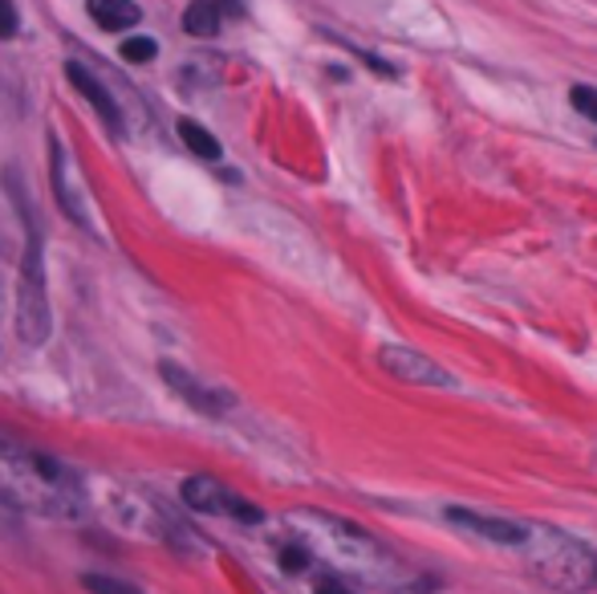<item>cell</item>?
I'll return each mask as SVG.
<instances>
[{
	"label": "cell",
	"mask_w": 597,
	"mask_h": 594,
	"mask_svg": "<svg viewBox=\"0 0 597 594\" xmlns=\"http://www.w3.org/2000/svg\"><path fill=\"white\" fill-rule=\"evenodd\" d=\"M0 497L45 517H78L81 485L66 464L0 436Z\"/></svg>",
	"instance_id": "7a4b0ae2"
},
{
	"label": "cell",
	"mask_w": 597,
	"mask_h": 594,
	"mask_svg": "<svg viewBox=\"0 0 597 594\" xmlns=\"http://www.w3.org/2000/svg\"><path fill=\"white\" fill-rule=\"evenodd\" d=\"M517 550L529 558V570L544 586L565 591V594L597 591V558L585 541L570 538V534H561V529L524 521V538H520Z\"/></svg>",
	"instance_id": "3957f363"
},
{
	"label": "cell",
	"mask_w": 597,
	"mask_h": 594,
	"mask_svg": "<svg viewBox=\"0 0 597 594\" xmlns=\"http://www.w3.org/2000/svg\"><path fill=\"white\" fill-rule=\"evenodd\" d=\"M86 9H90V16L98 21V29H107V33L139 25V16H143L134 0H86Z\"/></svg>",
	"instance_id": "30bf717a"
},
{
	"label": "cell",
	"mask_w": 597,
	"mask_h": 594,
	"mask_svg": "<svg viewBox=\"0 0 597 594\" xmlns=\"http://www.w3.org/2000/svg\"><path fill=\"white\" fill-rule=\"evenodd\" d=\"M66 74H69V81H74V86H78V95L86 98V102H90L93 110H98V114H102V122H107L110 131H122V114H119V102H114V98H110V90L107 86H102V81L93 78L90 69L81 66V62H69L66 66Z\"/></svg>",
	"instance_id": "ba28073f"
},
{
	"label": "cell",
	"mask_w": 597,
	"mask_h": 594,
	"mask_svg": "<svg viewBox=\"0 0 597 594\" xmlns=\"http://www.w3.org/2000/svg\"><path fill=\"white\" fill-rule=\"evenodd\" d=\"M16 33V9L13 0H0V41H9Z\"/></svg>",
	"instance_id": "e0dca14e"
},
{
	"label": "cell",
	"mask_w": 597,
	"mask_h": 594,
	"mask_svg": "<svg viewBox=\"0 0 597 594\" xmlns=\"http://www.w3.org/2000/svg\"><path fill=\"white\" fill-rule=\"evenodd\" d=\"M16 330L25 342L41 346L49 334V301H45V270H41V237L29 212V244L21 261V297H16Z\"/></svg>",
	"instance_id": "277c9868"
},
{
	"label": "cell",
	"mask_w": 597,
	"mask_h": 594,
	"mask_svg": "<svg viewBox=\"0 0 597 594\" xmlns=\"http://www.w3.org/2000/svg\"><path fill=\"white\" fill-rule=\"evenodd\" d=\"M313 594H354V591L342 582V574H321V579L313 582Z\"/></svg>",
	"instance_id": "2e32d148"
},
{
	"label": "cell",
	"mask_w": 597,
	"mask_h": 594,
	"mask_svg": "<svg viewBox=\"0 0 597 594\" xmlns=\"http://www.w3.org/2000/svg\"><path fill=\"white\" fill-rule=\"evenodd\" d=\"M292 538L306 546L309 554L330 562L333 574H354V579H366L374 586H390V582L402 579V562H398L383 541H374L366 529L350 526L345 517L330 514H292L289 517Z\"/></svg>",
	"instance_id": "6da1fadb"
},
{
	"label": "cell",
	"mask_w": 597,
	"mask_h": 594,
	"mask_svg": "<svg viewBox=\"0 0 597 594\" xmlns=\"http://www.w3.org/2000/svg\"><path fill=\"white\" fill-rule=\"evenodd\" d=\"M179 139L187 143V151L191 155H199V160H220V143H215V135L212 131H203L199 122H191V119H179Z\"/></svg>",
	"instance_id": "7c38bea8"
},
{
	"label": "cell",
	"mask_w": 597,
	"mask_h": 594,
	"mask_svg": "<svg viewBox=\"0 0 597 594\" xmlns=\"http://www.w3.org/2000/svg\"><path fill=\"white\" fill-rule=\"evenodd\" d=\"M155 54H159V41H151V37L122 41V57H126V62H155Z\"/></svg>",
	"instance_id": "5bb4252c"
},
{
	"label": "cell",
	"mask_w": 597,
	"mask_h": 594,
	"mask_svg": "<svg viewBox=\"0 0 597 594\" xmlns=\"http://www.w3.org/2000/svg\"><path fill=\"white\" fill-rule=\"evenodd\" d=\"M447 521L467 534H476L484 541H496V546H508V550H517L520 538H524V521H508V517H484V514H472V509H447Z\"/></svg>",
	"instance_id": "52a82bcc"
},
{
	"label": "cell",
	"mask_w": 597,
	"mask_h": 594,
	"mask_svg": "<svg viewBox=\"0 0 597 594\" xmlns=\"http://www.w3.org/2000/svg\"><path fill=\"white\" fill-rule=\"evenodd\" d=\"M179 493H184L187 509H196V514H228V517H240V521H261V509H253L248 501H240L236 493L220 485L215 476H187Z\"/></svg>",
	"instance_id": "5b68a950"
},
{
	"label": "cell",
	"mask_w": 597,
	"mask_h": 594,
	"mask_svg": "<svg viewBox=\"0 0 597 594\" xmlns=\"http://www.w3.org/2000/svg\"><path fill=\"white\" fill-rule=\"evenodd\" d=\"M570 102H573V110H577L582 119H589L597 127V90H594V86H573Z\"/></svg>",
	"instance_id": "9a60e30c"
},
{
	"label": "cell",
	"mask_w": 597,
	"mask_h": 594,
	"mask_svg": "<svg viewBox=\"0 0 597 594\" xmlns=\"http://www.w3.org/2000/svg\"><path fill=\"white\" fill-rule=\"evenodd\" d=\"M81 586H86L90 594H143L139 586H131V582L107 579V574H86V579H81Z\"/></svg>",
	"instance_id": "4fadbf2b"
},
{
	"label": "cell",
	"mask_w": 597,
	"mask_h": 594,
	"mask_svg": "<svg viewBox=\"0 0 597 594\" xmlns=\"http://www.w3.org/2000/svg\"><path fill=\"white\" fill-rule=\"evenodd\" d=\"M163 378L172 383L175 392L184 395L187 404L199 407V411H208V416H220V411H224V407H228L224 399H220V395L208 392V387H199L196 378L187 375V371H179V366H175V363H163Z\"/></svg>",
	"instance_id": "9c48e42d"
},
{
	"label": "cell",
	"mask_w": 597,
	"mask_h": 594,
	"mask_svg": "<svg viewBox=\"0 0 597 594\" xmlns=\"http://www.w3.org/2000/svg\"><path fill=\"white\" fill-rule=\"evenodd\" d=\"M224 25V13H220V4L215 0H191L184 13V29L191 37H215Z\"/></svg>",
	"instance_id": "8fae6325"
},
{
	"label": "cell",
	"mask_w": 597,
	"mask_h": 594,
	"mask_svg": "<svg viewBox=\"0 0 597 594\" xmlns=\"http://www.w3.org/2000/svg\"><path fill=\"white\" fill-rule=\"evenodd\" d=\"M378 363H383L386 375L402 378V383H414V387H455V378L427 354L411 351V346H383L378 351Z\"/></svg>",
	"instance_id": "8992f818"
}]
</instances>
